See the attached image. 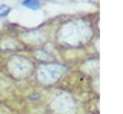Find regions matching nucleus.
<instances>
[{
	"label": "nucleus",
	"mask_w": 123,
	"mask_h": 114,
	"mask_svg": "<svg viewBox=\"0 0 123 114\" xmlns=\"http://www.w3.org/2000/svg\"><path fill=\"white\" fill-rule=\"evenodd\" d=\"M21 4L25 7L33 9V10H37L39 7V3L37 1H23Z\"/></svg>",
	"instance_id": "2"
},
{
	"label": "nucleus",
	"mask_w": 123,
	"mask_h": 114,
	"mask_svg": "<svg viewBox=\"0 0 123 114\" xmlns=\"http://www.w3.org/2000/svg\"><path fill=\"white\" fill-rule=\"evenodd\" d=\"M11 11H12L11 7H9L5 4H1L0 5V18H3L5 16H7L11 12Z\"/></svg>",
	"instance_id": "1"
}]
</instances>
